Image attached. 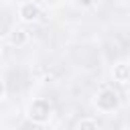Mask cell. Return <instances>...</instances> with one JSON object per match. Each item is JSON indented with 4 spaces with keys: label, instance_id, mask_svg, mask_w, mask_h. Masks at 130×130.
Here are the masks:
<instances>
[{
    "label": "cell",
    "instance_id": "1",
    "mask_svg": "<svg viewBox=\"0 0 130 130\" xmlns=\"http://www.w3.org/2000/svg\"><path fill=\"white\" fill-rule=\"evenodd\" d=\"M24 118L35 124V126H45L51 122L53 118V106L47 98H32L28 104H26V112H24Z\"/></svg>",
    "mask_w": 130,
    "mask_h": 130
},
{
    "label": "cell",
    "instance_id": "2",
    "mask_svg": "<svg viewBox=\"0 0 130 130\" xmlns=\"http://www.w3.org/2000/svg\"><path fill=\"white\" fill-rule=\"evenodd\" d=\"M93 108L100 114H116L120 108V93L114 87H102L93 95Z\"/></svg>",
    "mask_w": 130,
    "mask_h": 130
},
{
    "label": "cell",
    "instance_id": "3",
    "mask_svg": "<svg viewBox=\"0 0 130 130\" xmlns=\"http://www.w3.org/2000/svg\"><path fill=\"white\" fill-rule=\"evenodd\" d=\"M41 14H43V10H41V6H39L35 0H22V2H18V6H16V16H18V20H20L22 24H32V22H37V20L41 18Z\"/></svg>",
    "mask_w": 130,
    "mask_h": 130
},
{
    "label": "cell",
    "instance_id": "4",
    "mask_svg": "<svg viewBox=\"0 0 130 130\" xmlns=\"http://www.w3.org/2000/svg\"><path fill=\"white\" fill-rule=\"evenodd\" d=\"M28 41H30V32L24 26H12L6 32V43L12 49H22V47L28 45Z\"/></svg>",
    "mask_w": 130,
    "mask_h": 130
},
{
    "label": "cell",
    "instance_id": "5",
    "mask_svg": "<svg viewBox=\"0 0 130 130\" xmlns=\"http://www.w3.org/2000/svg\"><path fill=\"white\" fill-rule=\"evenodd\" d=\"M112 79L118 85H128L130 83V61H116L112 65Z\"/></svg>",
    "mask_w": 130,
    "mask_h": 130
},
{
    "label": "cell",
    "instance_id": "6",
    "mask_svg": "<svg viewBox=\"0 0 130 130\" xmlns=\"http://www.w3.org/2000/svg\"><path fill=\"white\" fill-rule=\"evenodd\" d=\"M102 124H100V120L98 118H93V116H87V118H81L77 124H75V128L77 130H89V128H100Z\"/></svg>",
    "mask_w": 130,
    "mask_h": 130
},
{
    "label": "cell",
    "instance_id": "7",
    "mask_svg": "<svg viewBox=\"0 0 130 130\" xmlns=\"http://www.w3.org/2000/svg\"><path fill=\"white\" fill-rule=\"evenodd\" d=\"M8 100V83H6V79H2L0 81V102H6Z\"/></svg>",
    "mask_w": 130,
    "mask_h": 130
},
{
    "label": "cell",
    "instance_id": "8",
    "mask_svg": "<svg viewBox=\"0 0 130 130\" xmlns=\"http://www.w3.org/2000/svg\"><path fill=\"white\" fill-rule=\"evenodd\" d=\"M77 4H81V6H89L91 0H77Z\"/></svg>",
    "mask_w": 130,
    "mask_h": 130
}]
</instances>
